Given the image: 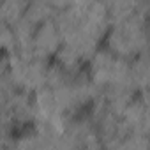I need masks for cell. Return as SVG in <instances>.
I'll list each match as a JSON object with an SVG mask.
<instances>
[{
	"mask_svg": "<svg viewBox=\"0 0 150 150\" xmlns=\"http://www.w3.org/2000/svg\"><path fill=\"white\" fill-rule=\"evenodd\" d=\"M103 46L125 60L148 51V14L136 13L124 21L111 23Z\"/></svg>",
	"mask_w": 150,
	"mask_h": 150,
	"instance_id": "6da1fadb",
	"label": "cell"
},
{
	"mask_svg": "<svg viewBox=\"0 0 150 150\" xmlns=\"http://www.w3.org/2000/svg\"><path fill=\"white\" fill-rule=\"evenodd\" d=\"M50 60L39 58L28 50H16L9 55V76L18 90L34 94L46 85Z\"/></svg>",
	"mask_w": 150,
	"mask_h": 150,
	"instance_id": "7a4b0ae2",
	"label": "cell"
},
{
	"mask_svg": "<svg viewBox=\"0 0 150 150\" xmlns=\"http://www.w3.org/2000/svg\"><path fill=\"white\" fill-rule=\"evenodd\" d=\"M85 69H87L90 81L101 90H104L111 85L129 81V60L113 55L103 44L87 60Z\"/></svg>",
	"mask_w": 150,
	"mask_h": 150,
	"instance_id": "3957f363",
	"label": "cell"
},
{
	"mask_svg": "<svg viewBox=\"0 0 150 150\" xmlns=\"http://www.w3.org/2000/svg\"><path fill=\"white\" fill-rule=\"evenodd\" d=\"M60 46H62L60 30H58V27L55 25L53 20H48V21L37 25V28L34 32V37L30 41L28 51L34 53L39 58H44V60L51 62L53 57L57 55V51L60 50Z\"/></svg>",
	"mask_w": 150,
	"mask_h": 150,
	"instance_id": "277c9868",
	"label": "cell"
},
{
	"mask_svg": "<svg viewBox=\"0 0 150 150\" xmlns=\"http://www.w3.org/2000/svg\"><path fill=\"white\" fill-rule=\"evenodd\" d=\"M120 118L129 132L148 136V94H138L120 113Z\"/></svg>",
	"mask_w": 150,
	"mask_h": 150,
	"instance_id": "5b68a950",
	"label": "cell"
},
{
	"mask_svg": "<svg viewBox=\"0 0 150 150\" xmlns=\"http://www.w3.org/2000/svg\"><path fill=\"white\" fill-rule=\"evenodd\" d=\"M150 11V2L148 0H113V2H106V13L110 25L117 21H124L136 13L148 14Z\"/></svg>",
	"mask_w": 150,
	"mask_h": 150,
	"instance_id": "8992f818",
	"label": "cell"
},
{
	"mask_svg": "<svg viewBox=\"0 0 150 150\" xmlns=\"http://www.w3.org/2000/svg\"><path fill=\"white\" fill-rule=\"evenodd\" d=\"M148 74H150L148 51L129 60V81L138 94H148Z\"/></svg>",
	"mask_w": 150,
	"mask_h": 150,
	"instance_id": "52a82bcc",
	"label": "cell"
},
{
	"mask_svg": "<svg viewBox=\"0 0 150 150\" xmlns=\"http://www.w3.org/2000/svg\"><path fill=\"white\" fill-rule=\"evenodd\" d=\"M58 9V2L55 0H32L27 2V9H25V18L30 20L34 25H41L48 20H53Z\"/></svg>",
	"mask_w": 150,
	"mask_h": 150,
	"instance_id": "ba28073f",
	"label": "cell"
},
{
	"mask_svg": "<svg viewBox=\"0 0 150 150\" xmlns=\"http://www.w3.org/2000/svg\"><path fill=\"white\" fill-rule=\"evenodd\" d=\"M13 27V32H14V39H16V50H28L30 46V41L34 37V32L37 28V25H34L30 20H27L25 16L20 18ZM14 50V51H16Z\"/></svg>",
	"mask_w": 150,
	"mask_h": 150,
	"instance_id": "9c48e42d",
	"label": "cell"
},
{
	"mask_svg": "<svg viewBox=\"0 0 150 150\" xmlns=\"http://www.w3.org/2000/svg\"><path fill=\"white\" fill-rule=\"evenodd\" d=\"M111 150H148V136L131 132L124 139H120Z\"/></svg>",
	"mask_w": 150,
	"mask_h": 150,
	"instance_id": "30bf717a",
	"label": "cell"
},
{
	"mask_svg": "<svg viewBox=\"0 0 150 150\" xmlns=\"http://www.w3.org/2000/svg\"><path fill=\"white\" fill-rule=\"evenodd\" d=\"M14 50H16V39H14L13 27L0 21V51L11 55Z\"/></svg>",
	"mask_w": 150,
	"mask_h": 150,
	"instance_id": "8fae6325",
	"label": "cell"
},
{
	"mask_svg": "<svg viewBox=\"0 0 150 150\" xmlns=\"http://www.w3.org/2000/svg\"><path fill=\"white\" fill-rule=\"evenodd\" d=\"M18 92V87L14 85L13 78L9 76V72L4 74L2 78H0V108H2L4 104L9 103V99Z\"/></svg>",
	"mask_w": 150,
	"mask_h": 150,
	"instance_id": "7c38bea8",
	"label": "cell"
},
{
	"mask_svg": "<svg viewBox=\"0 0 150 150\" xmlns=\"http://www.w3.org/2000/svg\"><path fill=\"white\" fill-rule=\"evenodd\" d=\"M9 72V55L0 51V78Z\"/></svg>",
	"mask_w": 150,
	"mask_h": 150,
	"instance_id": "4fadbf2b",
	"label": "cell"
}]
</instances>
